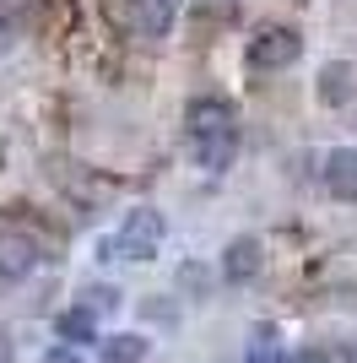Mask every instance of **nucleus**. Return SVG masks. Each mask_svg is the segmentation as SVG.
Segmentation results:
<instances>
[{"mask_svg": "<svg viewBox=\"0 0 357 363\" xmlns=\"http://www.w3.org/2000/svg\"><path fill=\"white\" fill-rule=\"evenodd\" d=\"M163 233H168V223H163V212H152V206H135L125 223H119V233H114V255L119 260H157L163 255Z\"/></svg>", "mask_w": 357, "mask_h": 363, "instance_id": "1", "label": "nucleus"}, {"mask_svg": "<svg viewBox=\"0 0 357 363\" xmlns=\"http://www.w3.org/2000/svg\"><path fill=\"white\" fill-rule=\"evenodd\" d=\"M38 260H44V250L28 223H0V282H22Z\"/></svg>", "mask_w": 357, "mask_h": 363, "instance_id": "2", "label": "nucleus"}, {"mask_svg": "<svg viewBox=\"0 0 357 363\" xmlns=\"http://www.w3.org/2000/svg\"><path fill=\"white\" fill-rule=\"evenodd\" d=\"M298 55H303L298 28H260L249 38V65L254 71H287V65H298Z\"/></svg>", "mask_w": 357, "mask_h": 363, "instance_id": "3", "label": "nucleus"}, {"mask_svg": "<svg viewBox=\"0 0 357 363\" xmlns=\"http://www.w3.org/2000/svg\"><path fill=\"white\" fill-rule=\"evenodd\" d=\"M190 157H195V168H206V174H227L233 157H238V125L195 130V136H190Z\"/></svg>", "mask_w": 357, "mask_h": 363, "instance_id": "4", "label": "nucleus"}, {"mask_svg": "<svg viewBox=\"0 0 357 363\" xmlns=\"http://www.w3.org/2000/svg\"><path fill=\"white\" fill-rule=\"evenodd\" d=\"M260 266H266V244L254 239V233H238V239L222 250L217 277H222L227 288H244V282H254V277H260Z\"/></svg>", "mask_w": 357, "mask_h": 363, "instance_id": "5", "label": "nucleus"}, {"mask_svg": "<svg viewBox=\"0 0 357 363\" xmlns=\"http://www.w3.org/2000/svg\"><path fill=\"white\" fill-rule=\"evenodd\" d=\"M125 28L135 38H168L174 28V0H130V22Z\"/></svg>", "mask_w": 357, "mask_h": 363, "instance_id": "6", "label": "nucleus"}, {"mask_svg": "<svg viewBox=\"0 0 357 363\" xmlns=\"http://www.w3.org/2000/svg\"><path fill=\"white\" fill-rule=\"evenodd\" d=\"M352 98H357V65L330 60L325 71H319V104L325 108H346Z\"/></svg>", "mask_w": 357, "mask_h": 363, "instance_id": "7", "label": "nucleus"}, {"mask_svg": "<svg viewBox=\"0 0 357 363\" xmlns=\"http://www.w3.org/2000/svg\"><path fill=\"white\" fill-rule=\"evenodd\" d=\"M55 336L65 347H98V315H87L81 303L76 309H60L55 315Z\"/></svg>", "mask_w": 357, "mask_h": 363, "instance_id": "8", "label": "nucleus"}, {"mask_svg": "<svg viewBox=\"0 0 357 363\" xmlns=\"http://www.w3.org/2000/svg\"><path fill=\"white\" fill-rule=\"evenodd\" d=\"M152 342L141 331H114V336H98V358L103 363H147Z\"/></svg>", "mask_w": 357, "mask_h": 363, "instance_id": "9", "label": "nucleus"}, {"mask_svg": "<svg viewBox=\"0 0 357 363\" xmlns=\"http://www.w3.org/2000/svg\"><path fill=\"white\" fill-rule=\"evenodd\" d=\"M217 125H238V114H233V104L227 98H195L190 108H184V130H217Z\"/></svg>", "mask_w": 357, "mask_h": 363, "instance_id": "10", "label": "nucleus"}, {"mask_svg": "<svg viewBox=\"0 0 357 363\" xmlns=\"http://www.w3.org/2000/svg\"><path fill=\"white\" fill-rule=\"evenodd\" d=\"M325 184H330V196H336V201L357 206V152H336V157H330Z\"/></svg>", "mask_w": 357, "mask_h": 363, "instance_id": "11", "label": "nucleus"}, {"mask_svg": "<svg viewBox=\"0 0 357 363\" xmlns=\"http://www.w3.org/2000/svg\"><path fill=\"white\" fill-rule=\"evenodd\" d=\"M244 363H287L282 331H276V325H254V331H249V347H244Z\"/></svg>", "mask_w": 357, "mask_h": 363, "instance_id": "12", "label": "nucleus"}, {"mask_svg": "<svg viewBox=\"0 0 357 363\" xmlns=\"http://www.w3.org/2000/svg\"><path fill=\"white\" fill-rule=\"evenodd\" d=\"M174 282H178V293H190V298H206L211 293V272L200 266V260H184L174 272Z\"/></svg>", "mask_w": 357, "mask_h": 363, "instance_id": "13", "label": "nucleus"}, {"mask_svg": "<svg viewBox=\"0 0 357 363\" xmlns=\"http://www.w3.org/2000/svg\"><path fill=\"white\" fill-rule=\"evenodd\" d=\"M81 309H87V315H114V309H119V288H108V282H92V288L81 293Z\"/></svg>", "mask_w": 357, "mask_h": 363, "instance_id": "14", "label": "nucleus"}, {"mask_svg": "<svg viewBox=\"0 0 357 363\" xmlns=\"http://www.w3.org/2000/svg\"><path fill=\"white\" fill-rule=\"evenodd\" d=\"M287 363H336V358H330L325 347H303V352H293Z\"/></svg>", "mask_w": 357, "mask_h": 363, "instance_id": "15", "label": "nucleus"}, {"mask_svg": "<svg viewBox=\"0 0 357 363\" xmlns=\"http://www.w3.org/2000/svg\"><path fill=\"white\" fill-rule=\"evenodd\" d=\"M0 363H16V342H11V331H0Z\"/></svg>", "mask_w": 357, "mask_h": 363, "instance_id": "16", "label": "nucleus"}, {"mask_svg": "<svg viewBox=\"0 0 357 363\" xmlns=\"http://www.w3.org/2000/svg\"><path fill=\"white\" fill-rule=\"evenodd\" d=\"M11 38H16V28H11V16H0V55L11 49Z\"/></svg>", "mask_w": 357, "mask_h": 363, "instance_id": "17", "label": "nucleus"}, {"mask_svg": "<svg viewBox=\"0 0 357 363\" xmlns=\"http://www.w3.org/2000/svg\"><path fill=\"white\" fill-rule=\"evenodd\" d=\"M44 363H76V352H71V347H49Z\"/></svg>", "mask_w": 357, "mask_h": 363, "instance_id": "18", "label": "nucleus"}, {"mask_svg": "<svg viewBox=\"0 0 357 363\" xmlns=\"http://www.w3.org/2000/svg\"><path fill=\"white\" fill-rule=\"evenodd\" d=\"M336 363H357V342H346V347L336 352Z\"/></svg>", "mask_w": 357, "mask_h": 363, "instance_id": "19", "label": "nucleus"}]
</instances>
